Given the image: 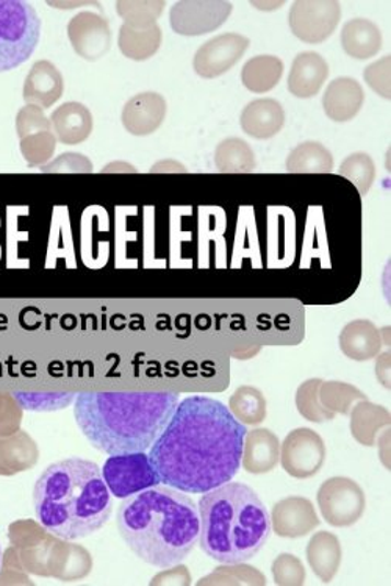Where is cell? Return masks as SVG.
I'll return each mask as SVG.
<instances>
[{
	"instance_id": "cell-34",
	"label": "cell",
	"mask_w": 391,
	"mask_h": 586,
	"mask_svg": "<svg viewBox=\"0 0 391 586\" xmlns=\"http://www.w3.org/2000/svg\"><path fill=\"white\" fill-rule=\"evenodd\" d=\"M163 7L164 2H119L118 11L126 24L149 25L156 24Z\"/></svg>"
},
{
	"instance_id": "cell-17",
	"label": "cell",
	"mask_w": 391,
	"mask_h": 586,
	"mask_svg": "<svg viewBox=\"0 0 391 586\" xmlns=\"http://www.w3.org/2000/svg\"><path fill=\"white\" fill-rule=\"evenodd\" d=\"M244 134L255 139H269L283 130L285 110L276 99H255L244 107L240 117Z\"/></svg>"
},
{
	"instance_id": "cell-29",
	"label": "cell",
	"mask_w": 391,
	"mask_h": 586,
	"mask_svg": "<svg viewBox=\"0 0 391 586\" xmlns=\"http://www.w3.org/2000/svg\"><path fill=\"white\" fill-rule=\"evenodd\" d=\"M229 410L241 424H261L266 416L265 395L254 387H241L230 398Z\"/></svg>"
},
{
	"instance_id": "cell-18",
	"label": "cell",
	"mask_w": 391,
	"mask_h": 586,
	"mask_svg": "<svg viewBox=\"0 0 391 586\" xmlns=\"http://www.w3.org/2000/svg\"><path fill=\"white\" fill-rule=\"evenodd\" d=\"M329 65L318 53H301L288 76V91L298 99L315 97L326 83Z\"/></svg>"
},
{
	"instance_id": "cell-13",
	"label": "cell",
	"mask_w": 391,
	"mask_h": 586,
	"mask_svg": "<svg viewBox=\"0 0 391 586\" xmlns=\"http://www.w3.org/2000/svg\"><path fill=\"white\" fill-rule=\"evenodd\" d=\"M69 39L80 57L94 61L108 53L110 27L107 20L91 11H83L72 18L68 25Z\"/></svg>"
},
{
	"instance_id": "cell-33",
	"label": "cell",
	"mask_w": 391,
	"mask_h": 586,
	"mask_svg": "<svg viewBox=\"0 0 391 586\" xmlns=\"http://www.w3.org/2000/svg\"><path fill=\"white\" fill-rule=\"evenodd\" d=\"M390 423V415L379 405H372L370 402H364L356 406L353 412V427L354 437L364 441L365 430L368 426L382 427Z\"/></svg>"
},
{
	"instance_id": "cell-23",
	"label": "cell",
	"mask_w": 391,
	"mask_h": 586,
	"mask_svg": "<svg viewBox=\"0 0 391 586\" xmlns=\"http://www.w3.org/2000/svg\"><path fill=\"white\" fill-rule=\"evenodd\" d=\"M381 346V333L368 320L349 322L340 333V347L350 360H371L379 354Z\"/></svg>"
},
{
	"instance_id": "cell-9",
	"label": "cell",
	"mask_w": 391,
	"mask_h": 586,
	"mask_svg": "<svg viewBox=\"0 0 391 586\" xmlns=\"http://www.w3.org/2000/svg\"><path fill=\"white\" fill-rule=\"evenodd\" d=\"M342 20L337 0H298L288 14V25L296 38L307 44L326 42Z\"/></svg>"
},
{
	"instance_id": "cell-24",
	"label": "cell",
	"mask_w": 391,
	"mask_h": 586,
	"mask_svg": "<svg viewBox=\"0 0 391 586\" xmlns=\"http://www.w3.org/2000/svg\"><path fill=\"white\" fill-rule=\"evenodd\" d=\"M307 560L315 576L329 584L342 565V545L334 533L318 532L307 545Z\"/></svg>"
},
{
	"instance_id": "cell-16",
	"label": "cell",
	"mask_w": 391,
	"mask_h": 586,
	"mask_svg": "<svg viewBox=\"0 0 391 586\" xmlns=\"http://www.w3.org/2000/svg\"><path fill=\"white\" fill-rule=\"evenodd\" d=\"M166 116V101L157 93H142L131 97L123 110V124L137 137L151 135L162 126Z\"/></svg>"
},
{
	"instance_id": "cell-30",
	"label": "cell",
	"mask_w": 391,
	"mask_h": 586,
	"mask_svg": "<svg viewBox=\"0 0 391 586\" xmlns=\"http://www.w3.org/2000/svg\"><path fill=\"white\" fill-rule=\"evenodd\" d=\"M338 174L353 182L361 196H367L376 181V164L368 153H350L343 160Z\"/></svg>"
},
{
	"instance_id": "cell-19",
	"label": "cell",
	"mask_w": 391,
	"mask_h": 586,
	"mask_svg": "<svg viewBox=\"0 0 391 586\" xmlns=\"http://www.w3.org/2000/svg\"><path fill=\"white\" fill-rule=\"evenodd\" d=\"M280 460V441L268 428L248 432L241 464L250 474H266Z\"/></svg>"
},
{
	"instance_id": "cell-14",
	"label": "cell",
	"mask_w": 391,
	"mask_h": 586,
	"mask_svg": "<svg viewBox=\"0 0 391 586\" xmlns=\"http://www.w3.org/2000/svg\"><path fill=\"white\" fill-rule=\"evenodd\" d=\"M272 529L283 538L306 537L320 526L312 502L306 497L291 496L274 505Z\"/></svg>"
},
{
	"instance_id": "cell-37",
	"label": "cell",
	"mask_w": 391,
	"mask_h": 586,
	"mask_svg": "<svg viewBox=\"0 0 391 586\" xmlns=\"http://www.w3.org/2000/svg\"><path fill=\"white\" fill-rule=\"evenodd\" d=\"M230 567H226V570L229 571L232 576H226V577H207L204 578L200 584L208 585V584H244V585H265V576H262L258 571H255V567L251 566H240L239 565H228Z\"/></svg>"
},
{
	"instance_id": "cell-31",
	"label": "cell",
	"mask_w": 391,
	"mask_h": 586,
	"mask_svg": "<svg viewBox=\"0 0 391 586\" xmlns=\"http://www.w3.org/2000/svg\"><path fill=\"white\" fill-rule=\"evenodd\" d=\"M321 380H309V382L299 387L298 398H296V404H298L299 412L302 413L309 421L313 423H323L334 417V413L327 412L324 406L318 404V390H320Z\"/></svg>"
},
{
	"instance_id": "cell-39",
	"label": "cell",
	"mask_w": 391,
	"mask_h": 586,
	"mask_svg": "<svg viewBox=\"0 0 391 586\" xmlns=\"http://www.w3.org/2000/svg\"><path fill=\"white\" fill-rule=\"evenodd\" d=\"M152 172H186L184 164L179 163V161L166 160L160 161L156 166L152 168Z\"/></svg>"
},
{
	"instance_id": "cell-27",
	"label": "cell",
	"mask_w": 391,
	"mask_h": 586,
	"mask_svg": "<svg viewBox=\"0 0 391 586\" xmlns=\"http://www.w3.org/2000/svg\"><path fill=\"white\" fill-rule=\"evenodd\" d=\"M162 32L157 24H124L119 33V47L131 60H148L159 50Z\"/></svg>"
},
{
	"instance_id": "cell-25",
	"label": "cell",
	"mask_w": 391,
	"mask_h": 586,
	"mask_svg": "<svg viewBox=\"0 0 391 586\" xmlns=\"http://www.w3.org/2000/svg\"><path fill=\"white\" fill-rule=\"evenodd\" d=\"M284 61L274 55H258L243 66L241 82L251 93L263 94L279 85L284 76Z\"/></svg>"
},
{
	"instance_id": "cell-3",
	"label": "cell",
	"mask_w": 391,
	"mask_h": 586,
	"mask_svg": "<svg viewBox=\"0 0 391 586\" xmlns=\"http://www.w3.org/2000/svg\"><path fill=\"white\" fill-rule=\"evenodd\" d=\"M33 507L46 532L66 541L99 532L112 515V493L94 461L71 457L36 480Z\"/></svg>"
},
{
	"instance_id": "cell-20",
	"label": "cell",
	"mask_w": 391,
	"mask_h": 586,
	"mask_svg": "<svg viewBox=\"0 0 391 586\" xmlns=\"http://www.w3.org/2000/svg\"><path fill=\"white\" fill-rule=\"evenodd\" d=\"M55 135L64 145H80L93 131V116L85 105L68 102L53 113L50 117Z\"/></svg>"
},
{
	"instance_id": "cell-32",
	"label": "cell",
	"mask_w": 391,
	"mask_h": 586,
	"mask_svg": "<svg viewBox=\"0 0 391 586\" xmlns=\"http://www.w3.org/2000/svg\"><path fill=\"white\" fill-rule=\"evenodd\" d=\"M18 404L28 412H55V410L66 409L76 399L74 393H16L14 394Z\"/></svg>"
},
{
	"instance_id": "cell-36",
	"label": "cell",
	"mask_w": 391,
	"mask_h": 586,
	"mask_svg": "<svg viewBox=\"0 0 391 586\" xmlns=\"http://www.w3.org/2000/svg\"><path fill=\"white\" fill-rule=\"evenodd\" d=\"M390 55H386L381 60L375 61L365 69L364 79L367 85L371 88L375 93L383 99L391 97V83H390Z\"/></svg>"
},
{
	"instance_id": "cell-22",
	"label": "cell",
	"mask_w": 391,
	"mask_h": 586,
	"mask_svg": "<svg viewBox=\"0 0 391 586\" xmlns=\"http://www.w3.org/2000/svg\"><path fill=\"white\" fill-rule=\"evenodd\" d=\"M64 94V77L49 61H39L33 66L24 87L25 101L49 108Z\"/></svg>"
},
{
	"instance_id": "cell-6",
	"label": "cell",
	"mask_w": 391,
	"mask_h": 586,
	"mask_svg": "<svg viewBox=\"0 0 391 586\" xmlns=\"http://www.w3.org/2000/svg\"><path fill=\"white\" fill-rule=\"evenodd\" d=\"M42 21L28 2L0 0V72L27 61L39 42Z\"/></svg>"
},
{
	"instance_id": "cell-26",
	"label": "cell",
	"mask_w": 391,
	"mask_h": 586,
	"mask_svg": "<svg viewBox=\"0 0 391 586\" xmlns=\"http://www.w3.org/2000/svg\"><path fill=\"white\" fill-rule=\"evenodd\" d=\"M285 168L290 174H331L334 157L321 142L307 141L288 153Z\"/></svg>"
},
{
	"instance_id": "cell-15",
	"label": "cell",
	"mask_w": 391,
	"mask_h": 586,
	"mask_svg": "<svg viewBox=\"0 0 391 586\" xmlns=\"http://www.w3.org/2000/svg\"><path fill=\"white\" fill-rule=\"evenodd\" d=\"M364 88L353 77H338L332 80L323 96V108L334 123H348L364 107Z\"/></svg>"
},
{
	"instance_id": "cell-40",
	"label": "cell",
	"mask_w": 391,
	"mask_h": 586,
	"mask_svg": "<svg viewBox=\"0 0 391 586\" xmlns=\"http://www.w3.org/2000/svg\"><path fill=\"white\" fill-rule=\"evenodd\" d=\"M0 563H2V548H0Z\"/></svg>"
},
{
	"instance_id": "cell-35",
	"label": "cell",
	"mask_w": 391,
	"mask_h": 586,
	"mask_svg": "<svg viewBox=\"0 0 391 586\" xmlns=\"http://www.w3.org/2000/svg\"><path fill=\"white\" fill-rule=\"evenodd\" d=\"M273 576L276 585H304L306 570L301 560L291 554H283L274 560Z\"/></svg>"
},
{
	"instance_id": "cell-38",
	"label": "cell",
	"mask_w": 391,
	"mask_h": 586,
	"mask_svg": "<svg viewBox=\"0 0 391 586\" xmlns=\"http://www.w3.org/2000/svg\"><path fill=\"white\" fill-rule=\"evenodd\" d=\"M44 172H91L93 164L82 153H64L53 163L44 166Z\"/></svg>"
},
{
	"instance_id": "cell-10",
	"label": "cell",
	"mask_w": 391,
	"mask_h": 586,
	"mask_svg": "<svg viewBox=\"0 0 391 586\" xmlns=\"http://www.w3.org/2000/svg\"><path fill=\"white\" fill-rule=\"evenodd\" d=\"M279 461L291 478H313L326 461V446L312 428H296L280 445Z\"/></svg>"
},
{
	"instance_id": "cell-1",
	"label": "cell",
	"mask_w": 391,
	"mask_h": 586,
	"mask_svg": "<svg viewBox=\"0 0 391 586\" xmlns=\"http://www.w3.org/2000/svg\"><path fill=\"white\" fill-rule=\"evenodd\" d=\"M246 434L229 406L207 395H189L179 402L149 457L162 485L204 494L235 478Z\"/></svg>"
},
{
	"instance_id": "cell-28",
	"label": "cell",
	"mask_w": 391,
	"mask_h": 586,
	"mask_svg": "<svg viewBox=\"0 0 391 586\" xmlns=\"http://www.w3.org/2000/svg\"><path fill=\"white\" fill-rule=\"evenodd\" d=\"M215 164L222 174H250L255 171L254 150L241 138H228L215 150Z\"/></svg>"
},
{
	"instance_id": "cell-5",
	"label": "cell",
	"mask_w": 391,
	"mask_h": 586,
	"mask_svg": "<svg viewBox=\"0 0 391 586\" xmlns=\"http://www.w3.org/2000/svg\"><path fill=\"white\" fill-rule=\"evenodd\" d=\"M199 544L215 562L241 565L254 559L272 535V518L251 486L230 482L207 491L197 505Z\"/></svg>"
},
{
	"instance_id": "cell-11",
	"label": "cell",
	"mask_w": 391,
	"mask_h": 586,
	"mask_svg": "<svg viewBox=\"0 0 391 586\" xmlns=\"http://www.w3.org/2000/svg\"><path fill=\"white\" fill-rule=\"evenodd\" d=\"M232 10L226 0H182L171 9V27L179 35H207L226 24Z\"/></svg>"
},
{
	"instance_id": "cell-7",
	"label": "cell",
	"mask_w": 391,
	"mask_h": 586,
	"mask_svg": "<svg viewBox=\"0 0 391 586\" xmlns=\"http://www.w3.org/2000/svg\"><path fill=\"white\" fill-rule=\"evenodd\" d=\"M101 471L110 493L120 501L162 485L159 472L146 452L110 456Z\"/></svg>"
},
{
	"instance_id": "cell-12",
	"label": "cell",
	"mask_w": 391,
	"mask_h": 586,
	"mask_svg": "<svg viewBox=\"0 0 391 586\" xmlns=\"http://www.w3.org/2000/svg\"><path fill=\"white\" fill-rule=\"evenodd\" d=\"M250 44V39L240 33H222L197 49L193 68L203 79H217L239 64Z\"/></svg>"
},
{
	"instance_id": "cell-2",
	"label": "cell",
	"mask_w": 391,
	"mask_h": 586,
	"mask_svg": "<svg viewBox=\"0 0 391 586\" xmlns=\"http://www.w3.org/2000/svg\"><path fill=\"white\" fill-rule=\"evenodd\" d=\"M116 524L130 551L160 570L177 566L199 544L197 505L171 486L157 485L123 499Z\"/></svg>"
},
{
	"instance_id": "cell-21",
	"label": "cell",
	"mask_w": 391,
	"mask_h": 586,
	"mask_svg": "<svg viewBox=\"0 0 391 586\" xmlns=\"http://www.w3.org/2000/svg\"><path fill=\"white\" fill-rule=\"evenodd\" d=\"M340 42L350 58L368 60L382 49L383 39L381 28L375 22L356 18L346 22Z\"/></svg>"
},
{
	"instance_id": "cell-4",
	"label": "cell",
	"mask_w": 391,
	"mask_h": 586,
	"mask_svg": "<svg viewBox=\"0 0 391 586\" xmlns=\"http://www.w3.org/2000/svg\"><path fill=\"white\" fill-rule=\"evenodd\" d=\"M177 405V393H82L74 417L94 448L119 456L151 449Z\"/></svg>"
},
{
	"instance_id": "cell-8",
	"label": "cell",
	"mask_w": 391,
	"mask_h": 586,
	"mask_svg": "<svg viewBox=\"0 0 391 586\" xmlns=\"http://www.w3.org/2000/svg\"><path fill=\"white\" fill-rule=\"evenodd\" d=\"M318 507L332 527L354 526L365 512L364 490L356 480L332 478L318 490Z\"/></svg>"
}]
</instances>
